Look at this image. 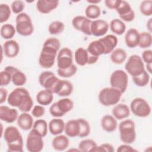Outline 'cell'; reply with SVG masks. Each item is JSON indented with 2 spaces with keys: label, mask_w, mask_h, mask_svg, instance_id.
Listing matches in <instances>:
<instances>
[{
  "label": "cell",
  "mask_w": 152,
  "mask_h": 152,
  "mask_svg": "<svg viewBox=\"0 0 152 152\" xmlns=\"http://www.w3.org/2000/svg\"><path fill=\"white\" fill-rule=\"evenodd\" d=\"M109 81L111 87L119 90L123 94L128 85V74L122 69H116L112 73Z\"/></svg>",
  "instance_id": "cell-8"
},
{
  "label": "cell",
  "mask_w": 152,
  "mask_h": 152,
  "mask_svg": "<svg viewBox=\"0 0 152 152\" xmlns=\"http://www.w3.org/2000/svg\"><path fill=\"white\" fill-rule=\"evenodd\" d=\"M140 11L144 16H151L152 15V1H142L140 5Z\"/></svg>",
  "instance_id": "cell-43"
},
{
  "label": "cell",
  "mask_w": 152,
  "mask_h": 152,
  "mask_svg": "<svg viewBox=\"0 0 152 152\" xmlns=\"http://www.w3.org/2000/svg\"><path fill=\"white\" fill-rule=\"evenodd\" d=\"M4 69L11 74V81L14 86L20 87L26 84L27 77L26 74L20 69L13 66H7Z\"/></svg>",
  "instance_id": "cell-16"
},
{
  "label": "cell",
  "mask_w": 152,
  "mask_h": 152,
  "mask_svg": "<svg viewBox=\"0 0 152 152\" xmlns=\"http://www.w3.org/2000/svg\"><path fill=\"white\" fill-rule=\"evenodd\" d=\"M92 20L87 18L83 15H77L72 20L73 27L84 34L90 36L91 34V24Z\"/></svg>",
  "instance_id": "cell-13"
},
{
  "label": "cell",
  "mask_w": 152,
  "mask_h": 152,
  "mask_svg": "<svg viewBox=\"0 0 152 152\" xmlns=\"http://www.w3.org/2000/svg\"><path fill=\"white\" fill-rule=\"evenodd\" d=\"M116 151L118 152H136L137 151V150L134 148L130 144H124L119 145Z\"/></svg>",
  "instance_id": "cell-51"
},
{
  "label": "cell",
  "mask_w": 152,
  "mask_h": 152,
  "mask_svg": "<svg viewBox=\"0 0 152 152\" xmlns=\"http://www.w3.org/2000/svg\"><path fill=\"white\" fill-rule=\"evenodd\" d=\"M69 145V140L66 135H58L53 138L52 141V145L56 151H64Z\"/></svg>",
  "instance_id": "cell-25"
},
{
  "label": "cell",
  "mask_w": 152,
  "mask_h": 152,
  "mask_svg": "<svg viewBox=\"0 0 152 152\" xmlns=\"http://www.w3.org/2000/svg\"><path fill=\"white\" fill-rule=\"evenodd\" d=\"M73 90V85L70 81L66 80H62L61 87L57 95L62 97H67L72 94Z\"/></svg>",
  "instance_id": "cell-39"
},
{
  "label": "cell",
  "mask_w": 152,
  "mask_h": 152,
  "mask_svg": "<svg viewBox=\"0 0 152 152\" xmlns=\"http://www.w3.org/2000/svg\"><path fill=\"white\" fill-rule=\"evenodd\" d=\"M97 145V143L93 140L85 139L80 142L78 148L79 149L80 151L88 152L91 151V149Z\"/></svg>",
  "instance_id": "cell-42"
},
{
  "label": "cell",
  "mask_w": 152,
  "mask_h": 152,
  "mask_svg": "<svg viewBox=\"0 0 152 152\" xmlns=\"http://www.w3.org/2000/svg\"><path fill=\"white\" fill-rule=\"evenodd\" d=\"M113 116L118 120H122L128 118L130 115V109L125 104H116L112 110Z\"/></svg>",
  "instance_id": "cell-24"
},
{
  "label": "cell",
  "mask_w": 152,
  "mask_h": 152,
  "mask_svg": "<svg viewBox=\"0 0 152 152\" xmlns=\"http://www.w3.org/2000/svg\"><path fill=\"white\" fill-rule=\"evenodd\" d=\"M77 72V67L74 65L72 64L70 67L61 69H57V73L59 76L63 77V78H70L73 77Z\"/></svg>",
  "instance_id": "cell-45"
},
{
  "label": "cell",
  "mask_w": 152,
  "mask_h": 152,
  "mask_svg": "<svg viewBox=\"0 0 152 152\" xmlns=\"http://www.w3.org/2000/svg\"><path fill=\"white\" fill-rule=\"evenodd\" d=\"M121 19L125 22L132 21L135 17L134 11L130 4L126 1L121 0L119 5L115 10Z\"/></svg>",
  "instance_id": "cell-14"
},
{
  "label": "cell",
  "mask_w": 152,
  "mask_h": 152,
  "mask_svg": "<svg viewBox=\"0 0 152 152\" xmlns=\"http://www.w3.org/2000/svg\"><path fill=\"white\" fill-rule=\"evenodd\" d=\"M103 148L104 151L107 152H113L114 151V148L112 145L109 143H104L100 145Z\"/></svg>",
  "instance_id": "cell-54"
},
{
  "label": "cell",
  "mask_w": 152,
  "mask_h": 152,
  "mask_svg": "<svg viewBox=\"0 0 152 152\" xmlns=\"http://www.w3.org/2000/svg\"><path fill=\"white\" fill-rule=\"evenodd\" d=\"M77 119L80 124V134L78 137H87L89 135L91 131V128L88 122L83 118H79Z\"/></svg>",
  "instance_id": "cell-41"
},
{
  "label": "cell",
  "mask_w": 152,
  "mask_h": 152,
  "mask_svg": "<svg viewBox=\"0 0 152 152\" xmlns=\"http://www.w3.org/2000/svg\"><path fill=\"white\" fill-rule=\"evenodd\" d=\"M121 0H105V5L110 10H116L120 3Z\"/></svg>",
  "instance_id": "cell-52"
},
{
  "label": "cell",
  "mask_w": 152,
  "mask_h": 152,
  "mask_svg": "<svg viewBox=\"0 0 152 152\" xmlns=\"http://www.w3.org/2000/svg\"><path fill=\"white\" fill-rule=\"evenodd\" d=\"M17 122L19 128L24 131H28L32 129L34 124L33 116L28 112L21 113L18 116Z\"/></svg>",
  "instance_id": "cell-21"
},
{
  "label": "cell",
  "mask_w": 152,
  "mask_h": 152,
  "mask_svg": "<svg viewBox=\"0 0 152 152\" xmlns=\"http://www.w3.org/2000/svg\"><path fill=\"white\" fill-rule=\"evenodd\" d=\"M87 50L90 55L97 57L104 55L105 52L104 47L99 39L91 42L87 47Z\"/></svg>",
  "instance_id": "cell-28"
},
{
  "label": "cell",
  "mask_w": 152,
  "mask_h": 152,
  "mask_svg": "<svg viewBox=\"0 0 152 152\" xmlns=\"http://www.w3.org/2000/svg\"><path fill=\"white\" fill-rule=\"evenodd\" d=\"M65 134L70 138L78 137L80 134V124L78 119H71L65 123Z\"/></svg>",
  "instance_id": "cell-26"
},
{
  "label": "cell",
  "mask_w": 152,
  "mask_h": 152,
  "mask_svg": "<svg viewBox=\"0 0 152 152\" xmlns=\"http://www.w3.org/2000/svg\"><path fill=\"white\" fill-rule=\"evenodd\" d=\"M152 43L151 33L148 31H143L140 33L138 46L142 49L150 48Z\"/></svg>",
  "instance_id": "cell-38"
},
{
  "label": "cell",
  "mask_w": 152,
  "mask_h": 152,
  "mask_svg": "<svg viewBox=\"0 0 152 152\" xmlns=\"http://www.w3.org/2000/svg\"><path fill=\"white\" fill-rule=\"evenodd\" d=\"M4 138L8 146V152H23V139L18 128L7 126L4 132Z\"/></svg>",
  "instance_id": "cell-3"
},
{
  "label": "cell",
  "mask_w": 152,
  "mask_h": 152,
  "mask_svg": "<svg viewBox=\"0 0 152 152\" xmlns=\"http://www.w3.org/2000/svg\"><path fill=\"white\" fill-rule=\"evenodd\" d=\"M100 1H88V2H89L90 4H96L99 2H100Z\"/></svg>",
  "instance_id": "cell-58"
},
{
  "label": "cell",
  "mask_w": 152,
  "mask_h": 152,
  "mask_svg": "<svg viewBox=\"0 0 152 152\" xmlns=\"http://www.w3.org/2000/svg\"><path fill=\"white\" fill-rule=\"evenodd\" d=\"M122 94V93L115 88L112 87H105L100 91L98 99L103 106H114L119 103Z\"/></svg>",
  "instance_id": "cell-6"
},
{
  "label": "cell",
  "mask_w": 152,
  "mask_h": 152,
  "mask_svg": "<svg viewBox=\"0 0 152 152\" xmlns=\"http://www.w3.org/2000/svg\"><path fill=\"white\" fill-rule=\"evenodd\" d=\"M86 17L90 20H97L101 14L100 8L97 4H90L85 10Z\"/></svg>",
  "instance_id": "cell-35"
},
{
  "label": "cell",
  "mask_w": 152,
  "mask_h": 152,
  "mask_svg": "<svg viewBox=\"0 0 152 152\" xmlns=\"http://www.w3.org/2000/svg\"><path fill=\"white\" fill-rule=\"evenodd\" d=\"M53 99V93L46 89L40 90L36 95V100L42 106H48L51 104Z\"/></svg>",
  "instance_id": "cell-29"
},
{
  "label": "cell",
  "mask_w": 152,
  "mask_h": 152,
  "mask_svg": "<svg viewBox=\"0 0 152 152\" xmlns=\"http://www.w3.org/2000/svg\"><path fill=\"white\" fill-rule=\"evenodd\" d=\"M56 103L59 109L64 115L71 111L74 107V102L69 98L65 97L61 99L56 102Z\"/></svg>",
  "instance_id": "cell-36"
},
{
  "label": "cell",
  "mask_w": 152,
  "mask_h": 152,
  "mask_svg": "<svg viewBox=\"0 0 152 152\" xmlns=\"http://www.w3.org/2000/svg\"><path fill=\"white\" fill-rule=\"evenodd\" d=\"M133 83L138 87H145L147 86L150 81V75L149 73L145 70L142 74L137 76L132 77Z\"/></svg>",
  "instance_id": "cell-37"
},
{
  "label": "cell",
  "mask_w": 152,
  "mask_h": 152,
  "mask_svg": "<svg viewBox=\"0 0 152 152\" xmlns=\"http://www.w3.org/2000/svg\"><path fill=\"white\" fill-rule=\"evenodd\" d=\"M151 64H146V69H147V71L148 73H151Z\"/></svg>",
  "instance_id": "cell-57"
},
{
  "label": "cell",
  "mask_w": 152,
  "mask_h": 152,
  "mask_svg": "<svg viewBox=\"0 0 152 152\" xmlns=\"http://www.w3.org/2000/svg\"><path fill=\"white\" fill-rule=\"evenodd\" d=\"M65 125V123L62 119L56 118L50 121L48 124V129L52 135H58L64 131Z\"/></svg>",
  "instance_id": "cell-27"
},
{
  "label": "cell",
  "mask_w": 152,
  "mask_h": 152,
  "mask_svg": "<svg viewBox=\"0 0 152 152\" xmlns=\"http://www.w3.org/2000/svg\"><path fill=\"white\" fill-rule=\"evenodd\" d=\"M15 29L16 31L23 36H28L33 34L34 26L28 14L23 12L16 16Z\"/></svg>",
  "instance_id": "cell-7"
},
{
  "label": "cell",
  "mask_w": 152,
  "mask_h": 152,
  "mask_svg": "<svg viewBox=\"0 0 152 152\" xmlns=\"http://www.w3.org/2000/svg\"><path fill=\"white\" fill-rule=\"evenodd\" d=\"M151 23H152V21H151V18H149V20L147 21V24H146V27L148 30V32L151 33Z\"/></svg>",
  "instance_id": "cell-56"
},
{
  "label": "cell",
  "mask_w": 152,
  "mask_h": 152,
  "mask_svg": "<svg viewBox=\"0 0 152 152\" xmlns=\"http://www.w3.org/2000/svg\"><path fill=\"white\" fill-rule=\"evenodd\" d=\"M2 50L5 55L8 58L16 57L20 52V46L14 40H8L4 43Z\"/></svg>",
  "instance_id": "cell-17"
},
{
  "label": "cell",
  "mask_w": 152,
  "mask_h": 152,
  "mask_svg": "<svg viewBox=\"0 0 152 152\" xmlns=\"http://www.w3.org/2000/svg\"><path fill=\"white\" fill-rule=\"evenodd\" d=\"M39 82L44 89L48 90L52 93L57 94L61 87L62 80L58 78L52 72L45 71L40 74Z\"/></svg>",
  "instance_id": "cell-4"
},
{
  "label": "cell",
  "mask_w": 152,
  "mask_h": 152,
  "mask_svg": "<svg viewBox=\"0 0 152 152\" xmlns=\"http://www.w3.org/2000/svg\"><path fill=\"white\" fill-rule=\"evenodd\" d=\"M27 151L30 152H40L44 146L43 137L33 129L27 135L26 144Z\"/></svg>",
  "instance_id": "cell-11"
},
{
  "label": "cell",
  "mask_w": 152,
  "mask_h": 152,
  "mask_svg": "<svg viewBox=\"0 0 152 152\" xmlns=\"http://www.w3.org/2000/svg\"><path fill=\"white\" fill-rule=\"evenodd\" d=\"M120 139L125 144H131L136 140L135 125L131 119H125L119 125Z\"/></svg>",
  "instance_id": "cell-5"
},
{
  "label": "cell",
  "mask_w": 152,
  "mask_h": 152,
  "mask_svg": "<svg viewBox=\"0 0 152 152\" xmlns=\"http://www.w3.org/2000/svg\"><path fill=\"white\" fill-rule=\"evenodd\" d=\"M99 39L104 47V55L110 53L116 47L118 42L117 37L114 34H107Z\"/></svg>",
  "instance_id": "cell-22"
},
{
  "label": "cell",
  "mask_w": 152,
  "mask_h": 152,
  "mask_svg": "<svg viewBox=\"0 0 152 152\" xmlns=\"http://www.w3.org/2000/svg\"><path fill=\"white\" fill-rule=\"evenodd\" d=\"M25 8V5L23 1L21 0H16L12 2L11 5V9L13 13L16 14H19L23 11Z\"/></svg>",
  "instance_id": "cell-46"
},
{
  "label": "cell",
  "mask_w": 152,
  "mask_h": 152,
  "mask_svg": "<svg viewBox=\"0 0 152 152\" xmlns=\"http://www.w3.org/2000/svg\"><path fill=\"white\" fill-rule=\"evenodd\" d=\"M7 102L11 106L18 107L22 112H28L33 107V100L28 91L23 87L14 89L8 95Z\"/></svg>",
  "instance_id": "cell-2"
},
{
  "label": "cell",
  "mask_w": 152,
  "mask_h": 152,
  "mask_svg": "<svg viewBox=\"0 0 152 152\" xmlns=\"http://www.w3.org/2000/svg\"><path fill=\"white\" fill-rule=\"evenodd\" d=\"M109 26L112 32L116 35L121 36L123 34L126 30L125 24L122 20L118 18L113 19Z\"/></svg>",
  "instance_id": "cell-32"
},
{
  "label": "cell",
  "mask_w": 152,
  "mask_h": 152,
  "mask_svg": "<svg viewBox=\"0 0 152 152\" xmlns=\"http://www.w3.org/2000/svg\"><path fill=\"white\" fill-rule=\"evenodd\" d=\"M56 58L58 69H66L74 64L72 52L68 48L64 47L60 49L57 54Z\"/></svg>",
  "instance_id": "cell-12"
},
{
  "label": "cell",
  "mask_w": 152,
  "mask_h": 152,
  "mask_svg": "<svg viewBox=\"0 0 152 152\" xmlns=\"http://www.w3.org/2000/svg\"><path fill=\"white\" fill-rule=\"evenodd\" d=\"M142 61L147 64H152V51L150 49H147L142 52L141 54Z\"/></svg>",
  "instance_id": "cell-50"
},
{
  "label": "cell",
  "mask_w": 152,
  "mask_h": 152,
  "mask_svg": "<svg viewBox=\"0 0 152 152\" xmlns=\"http://www.w3.org/2000/svg\"><path fill=\"white\" fill-rule=\"evenodd\" d=\"M89 54V53H88ZM99 57L97 56H94L93 55H91L89 54V56H88V65H92L94 64L95 63L97 62V61H98Z\"/></svg>",
  "instance_id": "cell-55"
},
{
  "label": "cell",
  "mask_w": 152,
  "mask_h": 152,
  "mask_svg": "<svg viewBox=\"0 0 152 152\" xmlns=\"http://www.w3.org/2000/svg\"><path fill=\"white\" fill-rule=\"evenodd\" d=\"M101 126L104 131L112 132L117 128V120L113 115H105L101 119Z\"/></svg>",
  "instance_id": "cell-23"
},
{
  "label": "cell",
  "mask_w": 152,
  "mask_h": 152,
  "mask_svg": "<svg viewBox=\"0 0 152 152\" xmlns=\"http://www.w3.org/2000/svg\"><path fill=\"white\" fill-rule=\"evenodd\" d=\"M8 96V95L7 90L3 87H1L0 88V103L2 104L6 100H7Z\"/></svg>",
  "instance_id": "cell-53"
},
{
  "label": "cell",
  "mask_w": 152,
  "mask_h": 152,
  "mask_svg": "<svg viewBox=\"0 0 152 152\" xmlns=\"http://www.w3.org/2000/svg\"><path fill=\"white\" fill-rule=\"evenodd\" d=\"M65 28V25L61 21H53L50 23L48 27V31L50 34L57 35L61 33Z\"/></svg>",
  "instance_id": "cell-40"
},
{
  "label": "cell",
  "mask_w": 152,
  "mask_h": 152,
  "mask_svg": "<svg viewBox=\"0 0 152 152\" xmlns=\"http://www.w3.org/2000/svg\"><path fill=\"white\" fill-rule=\"evenodd\" d=\"M32 129L43 138L48 134V124L46 121L44 119H37L34 122Z\"/></svg>",
  "instance_id": "cell-33"
},
{
  "label": "cell",
  "mask_w": 152,
  "mask_h": 152,
  "mask_svg": "<svg viewBox=\"0 0 152 152\" xmlns=\"http://www.w3.org/2000/svg\"><path fill=\"white\" fill-rule=\"evenodd\" d=\"M140 40V33L134 28H129L125 35V42L126 45L129 48H134L138 46Z\"/></svg>",
  "instance_id": "cell-20"
},
{
  "label": "cell",
  "mask_w": 152,
  "mask_h": 152,
  "mask_svg": "<svg viewBox=\"0 0 152 152\" xmlns=\"http://www.w3.org/2000/svg\"><path fill=\"white\" fill-rule=\"evenodd\" d=\"M58 1L39 0L36 2V9L39 12L46 14L55 10L58 7Z\"/></svg>",
  "instance_id": "cell-19"
},
{
  "label": "cell",
  "mask_w": 152,
  "mask_h": 152,
  "mask_svg": "<svg viewBox=\"0 0 152 152\" xmlns=\"http://www.w3.org/2000/svg\"><path fill=\"white\" fill-rule=\"evenodd\" d=\"M130 110L136 116L146 118L151 113V107L149 103L141 97L134 98L130 104Z\"/></svg>",
  "instance_id": "cell-9"
},
{
  "label": "cell",
  "mask_w": 152,
  "mask_h": 152,
  "mask_svg": "<svg viewBox=\"0 0 152 152\" xmlns=\"http://www.w3.org/2000/svg\"><path fill=\"white\" fill-rule=\"evenodd\" d=\"M11 14V9L8 5L6 4H1L0 5V23L6 22L10 17Z\"/></svg>",
  "instance_id": "cell-44"
},
{
  "label": "cell",
  "mask_w": 152,
  "mask_h": 152,
  "mask_svg": "<svg viewBox=\"0 0 152 152\" xmlns=\"http://www.w3.org/2000/svg\"><path fill=\"white\" fill-rule=\"evenodd\" d=\"M125 69L126 72L132 77L140 75L145 70L144 63L141 58L135 54L129 57L125 65Z\"/></svg>",
  "instance_id": "cell-10"
},
{
  "label": "cell",
  "mask_w": 152,
  "mask_h": 152,
  "mask_svg": "<svg viewBox=\"0 0 152 152\" xmlns=\"http://www.w3.org/2000/svg\"><path fill=\"white\" fill-rule=\"evenodd\" d=\"M109 28V24L105 20H94L91 21V34L95 37H102L107 33Z\"/></svg>",
  "instance_id": "cell-15"
},
{
  "label": "cell",
  "mask_w": 152,
  "mask_h": 152,
  "mask_svg": "<svg viewBox=\"0 0 152 152\" xmlns=\"http://www.w3.org/2000/svg\"><path fill=\"white\" fill-rule=\"evenodd\" d=\"M18 117V111L14 108L7 106H0V119L7 123H12L17 120Z\"/></svg>",
  "instance_id": "cell-18"
},
{
  "label": "cell",
  "mask_w": 152,
  "mask_h": 152,
  "mask_svg": "<svg viewBox=\"0 0 152 152\" xmlns=\"http://www.w3.org/2000/svg\"><path fill=\"white\" fill-rule=\"evenodd\" d=\"M127 57L126 51L122 48L115 49L110 55V59L111 61L115 64L120 65L123 64Z\"/></svg>",
  "instance_id": "cell-31"
},
{
  "label": "cell",
  "mask_w": 152,
  "mask_h": 152,
  "mask_svg": "<svg viewBox=\"0 0 152 152\" xmlns=\"http://www.w3.org/2000/svg\"><path fill=\"white\" fill-rule=\"evenodd\" d=\"M45 113V109L43 106L35 105L32 108L31 115L36 118H39L44 115Z\"/></svg>",
  "instance_id": "cell-48"
},
{
  "label": "cell",
  "mask_w": 152,
  "mask_h": 152,
  "mask_svg": "<svg viewBox=\"0 0 152 152\" xmlns=\"http://www.w3.org/2000/svg\"><path fill=\"white\" fill-rule=\"evenodd\" d=\"M0 78H1V86H6L8 85L11 81V74L6 71H2L0 73Z\"/></svg>",
  "instance_id": "cell-47"
},
{
  "label": "cell",
  "mask_w": 152,
  "mask_h": 152,
  "mask_svg": "<svg viewBox=\"0 0 152 152\" xmlns=\"http://www.w3.org/2000/svg\"><path fill=\"white\" fill-rule=\"evenodd\" d=\"M16 29L12 24H3L0 30L1 37L6 40H11L15 34Z\"/></svg>",
  "instance_id": "cell-34"
},
{
  "label": "cell",
  "mask_w": 152,
  "mask_h": 152,
  "mask_svg": "<svg viewBox=\"0 0 152 152\" xmlns=\"http://www.w3.org/2000/svg\"><path fill=\"white\" fill-rule=\"evenodd\" d=\"M89 54L87 49L80 47L74 52V59L79 66H84L87 64Z\"/></svg>",
  "instance_id": "cell-30"
},
{
  "label": "cell",
  "mask_w": 152,
  "mask_h": 152,
  "mask_svg": "<svg viewBox=\"0 0 152 152\" xmlns=\"http://www.w3.org/2000/svg\"><path fill=\"white\" fill-rule=\"evenodd\" d=\"M60 48L61 43L59 39L55 37L48 38L43 44L39 58V65L45 69L53 66Z\"/></svg>",
  "instance_id": "cell-1"
},
{
  "label": "cell",
  "mask_w": 152,
  "mask_h": 152,
  "mask_svg": "<svg viewBox=\"0 0 152 152\" xmlns=\"http://www.w3.org/2000/svg\"><path fill=\"white\" fill-rule=\"evenodd\" d=\"M49 112L50 115L55 118H61L64 115L59 109L56 102H55L51 104L49 107Z\"/></svg>",
  "instance_id": "cell-49"
}]
</instances>
